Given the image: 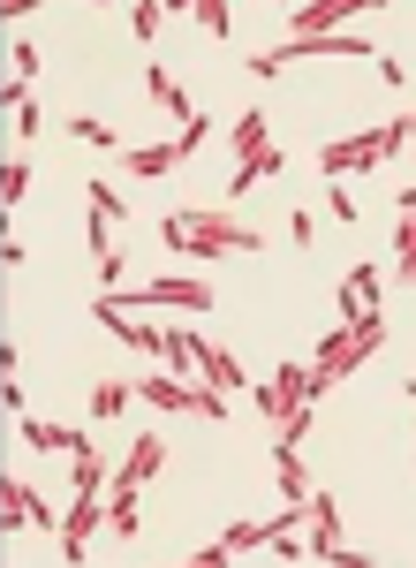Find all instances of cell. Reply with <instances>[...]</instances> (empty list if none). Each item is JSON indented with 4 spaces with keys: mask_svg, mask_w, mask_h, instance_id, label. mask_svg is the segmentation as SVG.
I'll return each instance as SVG.
<instances>
[{
    "mask_svg": "<svg viewBox=\"0 0 416 568\" xmlns=\"http://www.w3.org/2000/svg\"><path fill=\"white\" fill-rule=\"evenodd\" d=\"M311 402H318V387H311V364H281L265 387H257V409H265V425H273V447H295V439L311 433Z\"/></svg>",
    "mask_w": 416,
    "mask_h": 568,
    "instance_id": "1",
    "label": "cell"
},
{
    "mask_svg": "<svg viewBox=\"0 0 416 568\" xmlns=\"http://www.w3.org/2000/svg\"><path fill=\"white\" fill-rule=\"evenodd\" d=\"M166 251H190V258H220V251H265L257 227H235L227 213H166L160 220Z\"/></svg>",
    "mask_w": 416,
    "mask_h": 568,
    "instance_id": "2",
    "label": "cell"
},
{
    "mask_svg": "<svg viewBox=\"0 0 416 568\" xmlns=\"http://www.w3.org/2000/svg\"><path fill=\"white\" fill-rule=\"evenodd\" d=\"M378 334H386L378 304H372V311H356V318H348L341 334H326V342H318V364H311V387H318V394L341 387V379H348V372H356V364L378 349Z\"/></svg>",
    "mask_w": 416,
    "mask_h": 568,
    "instance_id": "3",
    "label": "cell"
},
{
    "mask_svg": "<svg viewBox=\"0 0 416 568\" xmlns=\"http://www.w3.org/2000/svg\"><path fill=\"white\" fill-rule=\"evenodd\" d=\"M409 144V114L402 122H386V130H364V136H341V144H326L318 152V175L341 182V175H364V168H378V160H394Z\"/></svg>",
    "mask_w": 416,
    "mask_h": 568,
    "instance_id": "4",
    "label": "cell"
},
{
    "mask_svg": "<svg viewBox=\"0 0 416 568\" xmlns=\"http://www.w3.org/2000/svg\"><path fill=\"white\" fill-rule=\"evenodd\" d=\"M265 175H281V152H273V136H265V114L250 106L243 122H235V197Z\"/></svg>",
    "mask_w": 416,
    "mask_h": 568,
    "instance_id": "5",
    "label": "cell"
},
{
    "mask_svg": "<svg viewBox=\"0 0 416 568\" xmlns=\"http://www.w3.org/2000/svg\"><path fill=\"white\" fill-rule=\"evenodd\" d=\"M91 530H106V485H77V508L61 516V561H83Z\"/></svg>",
    "mask_w": 416,
    "mask_h": 568,
    "instance_id": "6",
    "label": "cell"
},
{
    "mask_svg": "<svg viewBox=\"0 0 416 568\" xmlns=\"http://www.w3.org/2000/svg\"><path fill=\"white\" fill-rule=\"evenodd\" d=\"M311 53H378V45L348 39V31H333V39H288V45H273V53H257L250 69H257V77H281V69H295V61H311Z\"/></svg>",
    "mask_w": 416,
    "mask_h": 568,
    "instance_id": "7",
    "label": "cell"
},
{
    "mask_svg": "<svg viewBox=\"0 0 416 568\" xmlns=\"http://www.w3.org/2000/svg\"><path fill=\"white\" fill-rule=\"evenodd\" d=\"M303 561H356L364 568V554L341 546V508H333L326 493H311V546H303Z\"/></svg>",
    "mask_w": 416,
    "mask_h": 568,
    "instance_id": "8",
    "label": "cell"
},
{
    "mask_svg": "<svg viewBox=\"0 0 416 568\" xmlns=\"http://www.w3.org/2000/svg\"><path fill=\"white\" fill-rule=\"evenodd\" d=\"M99 304H114V311H129V304H182V311H205L212 288H197V281H160V288H106Z\"/></svg>",
    "mask_w": 416,
    "mask_h": 568,
    "instance_id": "9",
    "label": "cell"
},
{
    "mask_svg": "<svg viewBox=\"0 0 416 568\" xmlns=\"http://www.w3.org/2000/svg\"><path fill=\"white\" fill-rule=\"evenodd\" d=\"M8 524H39V530H61L53 524V508H45L39 493H31V485L16 478V470H8V478H0V530Z\"/></svg>",
    "mask_w": 416,
    "mask_h": 568,
    "instance_id": "10",
    "label": "cell"
},
{
    "mask_svg": "<svg viewBox=\"0 0 416 568\" xmlns=\"http://www.w3.org/2000/svg\"><path fill=\"white\" fill-rule=\"evenodd\" d=\"M144 91H152V106H160V114H174V122H182V130H190V122H197V106H190V91L174 84V77H166V69H144Z\"/></svg>",
    "mask_w": 416,
    "mask_h": 568,
    "instance_id": "11",
    "label": "cell"
},
{
    "mask_svg": "<svg viewBox=\"0 0 416 568\" xmlns=\"http://www.w3.org/2000/svg\"><path fill=\"white\" fill-rule=\"evenodd\" d=\"M197 372H205V387H220V394H243V364L227 349H212V342H197Z\"/></svg>",
    "mask_w": 416,
    "mask_h": 568,
    "instance_id": "12",
    "label": "cell"
},
{
    "mask_svg": "<svg viewBox=\"0 0 416 568\" xmlns=\"http://www.w3.org/2000/svg\"><path fill=\"white\" fill-rule=\"evenodd\" d=\"M182 160H190V144H144V152H129V175L160 182L166 168H182Z\"/></svg>",
    "mask_w": 416,
    "mask_h": 568,
    "instance_id": "13",
    "label": "cell"
},
{
    "mask_svg": "<svg viewBox=\"0 0 416 568\" xmlns=\"http://www.w3.org/2000/svg\"><path fill=\"white\" fill-rule=\"evenodd\" d=\"M23 439L45 447V455H53V447H61V455H83V447H91L83 433H69V425H39V417H23Z\"/></svg>",
    "mask_w": 416,
    "mask_h": 568,
    "instance_id": "14",
    "label": "cell"
},
{
    "mask_svg": "<svg viewBox=\"0 0 416 568\" xmlns=\"http://www.w3.org/2000/svg\"><path fill=\"white\" fill-rule=\"evenodd\" d=\"M394 281H402V288H416V213L394 227Z\"/></svg>",
    "mask_w": 416,
    "mask_h": 568,
    "instance_id": "15",
    "label": "cell"
},
{
    "mask_svg": "<svg viewBox=\"0 0 416 568\" xmlns=\"http://www.w3.org/2000/svg\"><path fill=\"white\" fill-rule=\"evenodd\" d=\"M372 304H378V281H372V265H356V273L341 281V311L356 318V311H372Z\"/></svg>",
    "mask_w": 416,
    "mask_h": 568,
    "instance_id": "16",
    "label": "cell"
},
{
    "mask_svg": "<svg viewBox=\"0 0 416 568\" xmlns=\"http://www.w3.org/2000/svg\"><path fill=\"white\" fill-rule=\"evenodd\" d=\"M129 379H99V387H91V417H122V402H129Z\"/></svg>",
    "mask_w": 416,
    "mask_h": 568,
    "instance_id": "17",
    "label": "cell"
},
{
    "mask_svg": "<svg viewBox=\"0 0 416 568\" xmlns=\"http://www.w3.org/2000/svg\"><path fill=\"white\" fill-rule=\"evenodd\" d=\"M23 190H31V160H16V168L0 175V205L16 213V205H23Z\"/></svg>",
    "mask_w": 416,
    "mask_h": 568,
    "instance_id": "18",
    "label": "cell"
},
{
    "mask_svg": "<svg viewBox=\"0 0 416 568\" xmlns=\"http://www.w3.org/2000/svg\"><path fill=\"white\" fill-rule=\"evenodd\" d=\"M197 23H205L212 39H227V31H235V16H227V8H220V0H205V8H197Z\"/></svg>",
    "mask_w": 416,
    "mask_h": 568,
    "instance_id": "19",
    "label": "cell"
},
{
    "mask_svg": "<svg viewBox=\"0 0 416 568\" xmlns=\"http://www.w3.org/2000/svg\"><path fill=\"white\" fill-rule=\"evenodd\" d=\"M69 136H83V144H114V130H106V122H91V114H77Z\"/></svg>",
    "mask_w": 416,
    "mask_h": 568,
    "instance_id": "20",
    "label": "cell"
},
{
    "mask_svg": "<svg viewBox=\"0 0 416 568\" xmlns=\"http://www.w3.org/2000/svg\"><path fill=\"white\" fill-rule=\"evenodd\" d=\"M160 23H166V8H160V0H144V8H136V39H160Z\"/></svg>",
    "mask_w": 416,
    "mask_h": 568,
    "instance_id": "21",
    "label": "cell"
},
{
    "mask_svg": "<svg viewBox=\"0 0 416 568\" xmlns=\"http://www.w3.org/2000/svg\"><path fill=\"white\" fill-rule=\"evenodd\" d=\"M409 136H416V114H409Z\"/></svg>",
    "mask_w": 416,
    "mask_h": 568,
    "instance_id": "22",
    "label": "cell"
},
{
    "mask_svg": "<svg viewBox=\"0 0 416 568\" xmlns=\"http://www.w3.org/2000/svg\"><path fill=\"white\" fill-rule=\"evenodd\" d=\"M409 402H416V394H409Z\"/></svg>",
    "mask_w": 416,
    "mask_h": 568,
    "instance_id": "23",
    "label": "cell"
}]
</instances>
